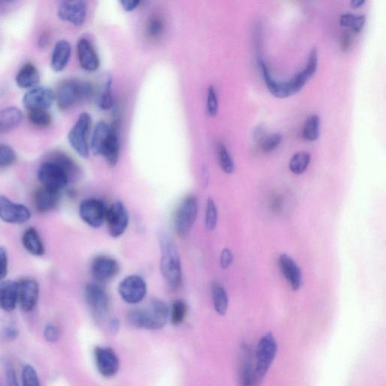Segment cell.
Here are the masks:
<instances>
[{"mask_svg":"<svg viewBox=\"0 0 386 386\" xmlns=\"http://www.w3.org/2000/svg\"><path fill=\"white\" fill-rule=\"evenodd\" d=\"M161 247V272L172 290H178L182 284L181 262L176 244L166 233L159 237Z\"/></svg>","mask_w":386,"mask_h":386,"instance_id":"cell-1","label":"cell"},{"mask_svg":"<svg viewBox=\"0 0 386 386\" xmlns=\"http://www.w3.org/2000/svg\"><path fill=\"white\" fill-rule=\"evenodd\" d=\"M169 312L164 301L159 299H153L145 308L131 311L128 319L135 328L156 331L166 326Z\"/></svg>","mask_w":386,"mask_h":386,"instance_id":"cell-2","label":"cell"},{"mask_svg":"<svg viewBox=\"0 0 386 386\" xmlns=\"http://www.w3.org/2000/svg\"><path fill=\"white\" fill-rule=\"evenodd\" d=\"M93 94V86L89 82L70 80L59 85L55 100L59 109L66 110L75 104L89 101Z\"/></svg>","mask_w":386,"mask_h":386,"instance_id":"cell-3","label":"cell"},{"mask_svg":"<svg viewBox=\"0 0 386 386\" xmlns=\"http://www.w3.org/2000/svg\"><path fill=\"white\" fill-rule=\"evenodd\" d=\"M277 350V343L272 333H268L261 338L257 348L254 386H259L262 383L276 358Z\"/></svg>","mask_w":386,"mask_h":386,"instance_id":"cell-4","label":"cell"},{"mask_svg":"<svg viewBox=\"0 0 386 386\" xmlns=\"http://www.w3.org/2000/svg\"><path fill=\"white\" fill-rule=\"evenodd\" d=\"M92 127V117L88 113H82L69 132L68 141L80 156L87 159L90 156L88 135Z\"/></svg>","mask_w":386,"mask_h":386,"instance_id":"cell-5","label":"cell"},{"mask_svg":"<svg viewBox=\"0 0 386 386\" xmlns=\"http://www.w3.org/2000/svg\"><path fill=\"white\" fill-rule=\"evenodd\" d=\"M38 179L43 188L58 192L66 188L70 181L66 170L53 159L41 165Z\"/></svg>","mask_w":386,"mask_h":386,"instance_id":"cell-6","label":"cell"},{"mask_svg":"<svg viewBox=\"0 0 386 386\" xmlns=\"http://www.w3.org/2000/svg\"><path fill=\"white\" fill-rule=\"evenodd\" d=\"M198 214V201L193 195L183 199L174 218V229L181 238H186L193 228Z\"/></svg>","mask_w":386,"mask_h":386,"instance_id":"cell-7","label":"cell"},{"mask_svg":"<svg viewBox=\"0 0 386 386\" xmlns=\"http://www.w3.org/2000/svg\"><path fill=\"white\" fill-rule=\"evenodd\" d=\"M119 293L124 302L138 304L144 301L146 295V283L139 276L128 277L119 284Z\"/></svg>","mask_w":386,"mask_h":386,"instance_id":"cell-8","label":"cell"},{"mask_svg":"<svg viewBox=\"0 0 386 386\" xmlns=\"http://www.w3.org/2000/svg\"><path fill=\"white\" fill-rule=\"evenodd\" d=\"M106 222L112 237H120L127 230L129 223V215L126 206L121 202L112 205L107 210Z\"/></svg>","mask_w":386,"mask_h":386,"instance_id":"cell-9","label":"cell"},{"mask_svg":"<svg viewBox=\"0 0 386 386\" xmlns=\"http://www.w3.org/2000/svg\"><path fill=\"white\" fill-rule=\"evenodd\" d=\"M107 208L105 204L97 198L85 199L80 206L81 219L93 228L101 227L106 221Z\"/></svg>","mask_w":386,"mask_h":386,"instance_id":"cell-10","label":"cell"},{"mask_svg":"<svg viewBox=\"0 0 386 386\" xmlns=\"http://www.w3.org/2000/svg\"><path fill=\"white\" fill-rule=\"evenodd\" d=\"M95 360L98 372L106 378L113 377L119 372V359L113 348L102 346L96 347Z\"/></svg>","mask_w":386,"mask_h":386,"instance_id":"cell-11","label":"cell"},{"mask_svg":"<svg viewBox=\"0 0 386 386\" xmlns=\"http://www.w3.org/2000/svg\"><path fill=\"white\" fill-rule=\"evenodd\" d=\"M31 213L28 207L11 202L7 197L0 195V219L11 224L28 222Z\"/></svg>","mask_w":386,"mask_h":386,"instance_id":"cell-12","label":"cell"},{"mask_svg":"<svg viewBox=\"0 0 386 386\" xmlns=\"http://www.w3.org/2000/svg\"><path fill=\"white\" fill-rule=\"evenodd\" d=\"M55 101V93L45 86H36L25 93L23 104L28 111L36 109H48Z\"/></svg>","mask_w":386,"mask_h":386,"instance_id":"cell-13","label":"cell"},{"mask_svg":"<svg viewBox=\"0 0 386 386\" xmlns=\"http://www.w3.org/2000/svg\"><path fill=\"white\" fill-rule=\"evenodd\" d=\"M86 301L98 318L105 317L109 312V300L105 290L97 284H87L85 290Z\"/></svg>","mask_w":386,"mask_h":386,"instance_id":"cell-14","label":"cell"},{"mask_svg":"<svg viewBox=\"0 0 386 386\" xmlns=\"http://www.w3.org/2000/svg\"><path fill=\"white\" fill-rule=\"evenodd\" d=\"M40 286L32 279H24L18 282V304L25 313L31 312L38 301Z\"/></svg>","mask_w":386,"mask_h":386,"instance_id":"cell-15","label":"cell"},{"mask_svg":"<svg viewBox=\"0 0 386 386\" xmlns=\"http://www.w3.org/2000/svg\"><path fill=\"white\" fill-rule=\"evenodd\" d=\"M58 14L60 20L81 26L86 19L87 6L84 1H64L58 6Z\"/></svg>","mask_w":386,"mask_h":386,"instance_id":"cell-16","label":"cell"},{"mask_svg":"<svg viewBox=\"0 0 386 386\" xmlns=\"http://www.w3.org/2000/svg\"><path fill=\"white\" fill-rule=\"evenodd\" d=\"M91 270L95 280L106 282L117 275L119 265L114 258L108 256H98L93 259Z\"/></svg>","mask_w":386,"mask_h":386,"instance_id":"cell-17","label":"cell"},{"mask_svg":"<svg viewBox=\"0 0 386 386\" xmlns=\"http://www.w3.org/2000/svg\"><path fill=\"white\" fill-rule=\"evenodd\" d=\"M282 272L294 291L300 290L302 286V272L295 261L288 254H283L279 257Z\"/></svg>","mask_w":386,"mask_h":386,"instance_id":"cell-18","label":"cell"},{"mask_svg":"<svg viewBox=\"0 0 386 386\" xmlns=\"http://www.w3.org/2000/svg\"><path fill=\"white\" fill-rule=\"evenodd\" d=\"M77 55L81 68L88 72H95L100 67V59L92 43L85 38L77 43Z\"/></svg>","mask_w":386,"mask_h":386,"instance_id":"cell-19","label":"cell"},{"mask_svg":"<svg viewBox=\"0 0 386 386\" xmlns=\"http://www.w3.org/2000/svg\"><path fill=\"white\" fill-rule=\"evenodd\" d=\"M60 198V192L42 188L34 195V205L40 213H49L58 208Z\"/></svg>","mask_w":386,"mask_h":386,"instance_id":"cell-20","label":"cell"},{"mask_svg":"<svg viewBox=\"0 0 386 386\" xmlns=\"http://www.w3.org/2000/svg\"><path fill=\"white\" fill-rule=\"evenodd\" d=\"M18 304V282L11 280L0 282V309L10 313Z\"/></svg>","mask_w":386,"mask_h":386,"instance_id":"cell-21","label":"cell"},{"mask_svg":"<svg viewBox=\"0 0 386 386\" xmlns=\"http://www.w3.org/2000/svg\"><path fill=\"white\" fill-rule=\"evenodd\" d=\"M108 139L102 149L101 156L107 161L110 167H115L118 163L120 154L119 129L111 127Z\"/></svg>","mask_w":386,"mask_h":386,"instance_id":"cell-22","label":"cell"},{"mask_svg":"<svg viewBox=\"0 0 386 386\" xmlns=\"http://www.w3.org/2000/svg\"><path fill=\"white\" fill-rule=\"evenodd\" d=\"M71 45L67 41H58L53 51L51 66L55 72L63 71L69 63Z\"/></svg>","mask_w":386,"mask_h":386,"instance_id":"cell-23","label":"cell"},{"mask_svg":"<svg viewBox=\"0 0 386 386\" xmlns=\"http://www.w3.org/2000/svg\"><path fill=\"white\" fill-rule=\"evenodd\" d=\"M23 120L22 111L16 107L0 109V132H8L18 128Z\"/></svg>","mask_w":386,"mask_h":386,"instance_id":"cell-24","label":"cell"},{"mask_svg":"<svg viewBox=\"0 0 386 386\" xmlns=\"http://www.w3.org/2000/svg\"><path fill=\"white\" fill-rule=\"evenodd\" d=\"M16 83L21 89H33L40 83L38 69L32 63L24 65L16 76Z\"/></svg>","mask_w":386,"mask_h":386,"instance_id":"cell-25","label":"cell"},{"mask_svg":"<svg viewBox=\"0 0 386 386\" xmlns=\"http://www.w3.org/2000/svg\"><path fill=\"white\" fill-rule=\"evenodd\" d=\"M22 244L26 251L36 257H41L45 254V246L41 235L35 228L31 227L25 231L22 236Z\"/></svg>","mask_w":386,"mask_h":386,"instance_id":"cell-26","label":"cell"},{"mask_svg":"<svg viewBox=\"0 0 386 386\" xmlns=\"http://www.w3.org/2000/svg\"><path fill=\"white\" fill-rule=\"evenodd\" d=\"M241 386H254V368L251 350L247 345L242 348L240 368Z\"/></svg>","mask_w":386,"mask_h":386,"instance_id":"cell-27","label":"cell"},{"mask_svg":"<svg viewBox=\"0 0 386 386\" xmlns=\"http://www.w3.org/2000/svg\"><path fill=\"white\" fill-rule=\"evenodd\" d=\"M111 127L105 122H99L94 129L90 149L93 154L101 155L102 149L108 139Z\"/></svg>","mask_w":386,"mask_h":386,"instance_id":"cell-28","label":"cell"},{"mask_svg":"<svg viewBox=\"0 0 386 386\" xmlns=\"http://www.w3.org/2000/svg\"><path fill=\"white\" fill-rule=\"evenodd\" d=\"M211 294H213L214 307L216 312L224 316L227 312L229 299L227 291L219 282H215L211 287Z\"/></svg>","mask_w":386,"mask_h":386,"instance_id":"cell-29","label":"cell"},{"mask_svg":"<svg viewBox=\"0 0 386 386\" xmlns=\"http://www.w3.org/2000/svg\"><path fill=\"white\" fill-rule=\"evenodd\" d=\"M320 134V119L317 115L310 117L305 122L303 136L304 139L310 142H314L319 138Z\"/></svg>","mask_w":386,"mask_h":386,"instance_id":"cell-30","label":"cell"},{"mask_svg":"<svg viewBox=\"0 0 386 386\" xmlns=\"http://www.w3.org/2000/svg\"><path fill=\"white\" fill-rule=\"evenodd\" d=\"M311 160V156L306 152L296 154L290 161V170L296 176L304 173L307 169Z\"/></svg>","mask_w":386,"mask_h":386,"instance_id":"cell-31","label":"cell"},{"mask_svg":"<svg viewBox=\"0 0 386 386\" xmlns=\"http://www.w3.org/2000/svg\"><path fill=\"white\" fill-rule=\"evenodd\" d=\"M29 121L36 127L45 128L52 122V117L48 109H36L28 111Z\"/></svg>","mask_w":386,"mask_h":386,"instance_id":"cell-32","label":"cell"},{"mask_svg":"<svg viewBox=\"0 0 386 386\" xmlns=\"http://www.w3.org/2000/svg\"><path fill=\"white\" fill-rule=\"evenodd\" d=\"M217 151L222 170L226 173H232L235 169L234 161L226 146L223 143H219Z\"/></svg>","mask_w":386,"mask_h":386,"instance_id":"cell-33","label":"cell"},{"mask_svg":"<svg viewBox=\"0 0 386 386\" xmlns=\"http://www.w3.org/2000/svg\"><path fill=\"white\" fill-rule=\"evenodd\" d=\"M112 80L109 78L104 89L97 98L98 107L103 110L112 109L115 107V102L111 92Z\"/></svg>","mask_w":386,"mask_h":386,"instance_id":"cell-34","label":"cell"},{"mask_svg":"<svg viewBox=\"0 0 386 386\" xmlns=\"http://www.w3.org/2000/svg\"><path fill=\"white\" fill-rule=\"evenodd\" d=\"M186 314H188V305L183 301L178 300L173 303L169 316L173 326L181 325Z\"/></svg>","mask_w":386,"mask_h":386,"instance_id":"cell-35","label":"cell"},{"mask_svg":"<svg viewBox=\"0 0 386 386\" xmlns=\"http://www.w3.org/2000/svg\"><path fill=\"white\" fill-rule=\"evenodd\" d=\"M218 213L216 204L213 198H209L205 210V227L208 231H213L218 224Z\"/></svg>","mask_w":386,"mask_h":386,"instance_id":"cell-36","label":"cell"},{"mask_svg":"<svg viewBox=\"0 0 386 386\" xmlns=\"http://www.w3.org/2000/svg\"><path fill=\"white\" fill-rule=\"evenodd\" d=\"M165 30V23L163 18L154 16L149 18L146 24V33L149 37L156 39Z\"/></svg>","mask_w":386,"mask_h":386,"instance_id":"cell-37","label":"cell"},{"mask_svg":"<svg viewBox=\"0 0 386 386\" xmlns=\"http://www.w3.org/2000/svg\"><path fill=\"white\" fill-rule=\"evenodd\" d=\"M17 159V155L14 148L0 144V168H5L14 165Z\"/></svg>","mask_w":386,"mask_h":386,"instance_id":"cell-38","label":"cell"},{"mask_svg":"<svg viewBox=\"0 0 386 386\" xmlns=\"http://www.w3.org/2000/svg\"><path fill=\"white\" fill-rule=\"evenodd\" d=\"M21 377L23 386H41L38 375L34 368L30 365L23 368Z\"/></svg>","mask_w":386,"mask_h":386,"instance_id":"cell-39","label":"cell"},{"mask_svg":"<svg viewBox=\"0 0 386 386\" xmlns=\"http://www.w3.org/2000/svg\"><path fill=\"white\" fill-rule=\"evenodd\" d=\"M207 114L210 117H215L218 113V98L213 85H210L208 90Z\"/></svg>","mask_w":386,"mask_h":386,"instance_id":"cell-40","label":"cell"},{"mask_svg":"<svg viewBox=\"0 0 386 386\" xmlns=\"http://www.w3.org/2000/svg\"><path fill=\"white\" fill-rule=\"evenodd\" d=\"M282 140V136L279 133H275L267 136L262 141L260 142L261 149L265 153H270L280 145Z\"/></svg>","mask_w":386,"mask_h":386,"instance_id":"cell-41","label":"cell"},{"mask_svg":"<svg viewBox=\"0 0 386 386\" xmlns=\"http://www.w3.org/2000/svg\"><path fill=\"white\" fill-rule=\"evenodd\" d=\"M318 60V58L317 49L316 48H313L312 49V51H311L309 54L307 64L305 69L304 70L309 79L313 76L317 70Z\"/></svg>","mask_w":386,"mask_h":386,"instance_id":"cell-42","label":"cell"},{"mask_svg":"<svg viewBox=\"0 0 386 386\" xmlns=\"http://www.w3.org/2000/svg\"><path fill=\"white\" fill-rule=\"evenodd\" d=\"M60 333L59 329L54 325L49 323L44 330V338L48 343H56L59 341Z\"/></svg>","mask_w":386,"mask_h":386,"instance_id":"cell-43","label":"cell"},{"mask_svg":"<svg viewBox=\"0 0 386 386\" xmlns=\"http://www.w3.org/2000/svg\"><path fill=\"white\" fill-rule=\"evenodd\" d=\"M9 269L8 254L6 249L0 247V282L4 280Z\"/></svg>","mask_w":386,"mask_h":386,"instance_id":"cell-44","label":"cell"},{"mask_svg":"<svg viewBox=\"0 0 386 386\" xmlns=\"http://www.w3.org/2000/svg\"><path fill=\"white\" fill-rule=\"evenodd\" d=\"M233 254L228 248H224L220 254V266L222 269H227L232 264Z\"/></svg>","mask_w":386,"mask_h":386,"instance_id":"cell-45","label":"cell"},{"mask_svg":"<svg viewBox=\"0 0 386 386\" xmlns=\"http://www.w3.org/2000/svg\"><path fill=\"white\" fill-rule=\"evenodd\" d=\"M18 332L14 328H6L0 332V340L4 341H14L18 337Z\"/></svg>","mask_w":386,"mask_h":386,"instance_id":"cell-46","label":"cell"},{"mask_svg":"<svg viewBox=\"0 0 386 386\" xmlns=\"http://www.w3.org/2000/svg\"><path fill=\"white\" fill-rule=\"evenodd\" d=\"M6 376L8 386H19L14 368L11 366L6 368Z\"/></svg>","mask_w":386,"mask_h":386,"instance_id":"cell-47","label":"cell"},{"mask_svg":"<svg viewBox=\"0 0 386 386\" xmlns=\"http://www.w3.org/2000/svg\"><path fill=\"white\" fill-rule=\"evenodd\" d=\"M141 2L139 0H122L120 4L123 9L127 11H132L138 8Z\"/></svg>","mask_w":386,"mask_h":386,"instance_id":"cell-48","label":"cell"},{"mask_svg":"<svg viewBox=\"0 0 386 386\" xmlns=\"http://www.w3.org/2000/svg\"><path fill=\"white\" fill-rule=\"evenodd\" d=\"M356 16L353 14L342 15L340 19V23L342 27L352 28Z\"/></svg>","mask_w":386,"mask_h":386,"instance_id":"cell-49","label":"cell"},{"mask_svg":"<svg viewBox=\"0 0 386 386\" xmlns=\"http://www.w3.org/2000/svg\"><path fill=\"white\" fill-rule=\"evenodd\" d=\"M365 21L366 18L365 16H356L353 27L351 28L352 31L356 33L362 31L365 26Z\"/></svg>","mask_w":386,"mask_h":386,"instance_id":"cell-50","label":"cell"},{"mask_svg":"<svg viewBox=\"0 0 386 386\" xmlns=\"http://www.w3.org/2000/svg\"><path fill=\"white\" fill-rule=\"evenodd\" d=\"M110 330L113 333H117L119 328V321L117 318L112 319L109 323Z\"/></svg>","mask_w":386,"mask_h":386,"instance_id":"cell-51","label":"cell"},{"mask_svg":"<svg viewBox=\"0 0 386 386\" xmlns=\"http://www.w3.org/2000/svg\"><path fill=\"white\" fill-rule=\"evenodd\" d=\"M365 4V0H353L351 6L353 9H358Z\"/></svg>","mask_w":386,"mask_h":386,"instance_id":"cell-52","label":"cell"},{"mask_svg":"<svg viewBox=\"0 0 386 386\" xmlns=\"http://www.w3.org/2000/svg\"><path fill=\"white\" fill-rule=\"evenodd\" d=\"M348 36H350V35L345 34L343 36V41L342 43L343 45V49H345L348 45H350V38H348Z\"/></svg>","mask_w":386,"mask_h":386,"instance_id":"cell-53","label":"cell"}]
</instances>
